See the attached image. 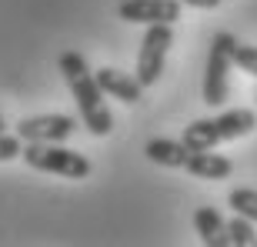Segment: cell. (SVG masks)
I'll use <instances>...</instances> for the list:
<instances>
[{"label":"cell","mask_w":257,"mask_h":247,"mask_svg":"<svg viewBox=\"0 0 257 247\" xmlns=\"http://www.w3.org/2000/svg\"><path fill=\"white\" fill-rule=\"evenodd\" d=\"M60 74H64L67 87H70V94L77 100V110H80V120L84 127L94 137H107V134L114 131V117H110V107L104 104V90L97 84V74H90V67H87L84 54H77V50H64L60 54Z\"/></svg>","instance_id":"obj_1"},{"label":"cell","mask_w":257,"mask_h":247,"mask_svg":"<svg viewBox=\"0 0 257 247\" xmlns=\"http://www.w3.org/2000/svg\"><path fill=\"white\" fill-rule=\"evenodd\" d=\"M257 127V114L247 107H234V110H224L217 117H200L191 120L184 127L181 141L191 147V151H214L217 144L224 141H237V137H247Z\"/></svg>","instance_id":"obj_2"},{"label":"cell","mask_w":257,"mask_h":247,"mask_svg":"<svg viewBox=\"0 0 257 247\" xmlns=\"http://www.w3.org/2000/svg\"><path fill=\"white\" fill-rule=\"evenodd\" d=\"M240 40L230 34V30H217L214 40H210V54H207V70H204V104L220 107L227 100V77L230 67H234V50H237Z\"/></svg>","instance_id":"obj_3"},{"label":"cell","mask_w":257,"mask_h":247,"mask_svg":"<svg viewBox=\"0 0 257 247\" xmlns=\"http://www.w3.org/2000/svg\"><path fill=\"white\" fill-rule=\"evenodd\" d=\"M20 157L34 171L60 174V177H70V181H84L90 174V161L84 154L70 151V147H60V144H27Z\"/></svg>","instance_id":"obj_4"},{"label":"cell","mask_w":257,"mask_h":247,"mask_svg":"<svg viewBox=\"0 0 257 247\" xmlns=\"http://www.w3.org/2000/svg\"><path fill=\"white\" fill-rule=\"evenodd\" d=\"M174 44V30L171 24H147L141 40V50H137V80L144 87H154L164 74V60H167V50Z\"/></svg>","instance_id":"obj_5"},{"label":"cell","mask_w":257,"mask_h":247,"mask_svg":"<svg viewBox=\"0 0 257 247\" xmlns=\"http://www.w3.org/2000/svg\"><path fill=\"white\" fill-rule=\"evenodd\" d=\"M77 131V117L70 114H40L24 117L17 124V134L24 144H64Z\"/></svg>","instance_id":"obj_6"},{"label":"cell","mask_w":257,"mask_h":247,"mask_svg":"<svg viewBox=\"0 0 257 247\" xmlns=\"http://www.w3.org/2000/svg\"><path fill=\"white\" fill-rule=\"evenodd\" d=\"M181 0H120L117 17L127 24H174L181 20Z\"/></svg>","instance_id":"obj_7"},{"label":"cell","mask_w":257,"mask_h":247,"mask_svg":"<svg viewBox=\"0 0 257 247\" xmlns=\"http://www.w3.org/2000/svg\"><path fill=\"white\" fill-rule=\"evenodd\" d=\"M97 84H100L104 94L117 97V100H124V104H137L141 94H144V84L137 77L124 74V70H114V67H100V70H97Z\"/></svg>","instance_id":"obj_8"},{"label":"cell","mask_w":257,"mask_h":247,"mask_svg":"<svg viewBox=\"0 0 257 247\" xmlns=\"http://www.w3.org/2000/svg\"><path fill=\"white\" fill-rule=\"evenodd\" d=\"M184 171L194 174V177H200V181H224V177H230L234 164H230V157H224V154L191 151V157H187V164H184Z\"/></svg>","instance_id":"obj_9"},{"label":"cell","mask_w":257,"mask_h":247,"mask_svg":"<svg viewBox=\"0 0 257 247\" xmlns=\"http://www.w3.org/2000/svg\"><path fill=\"white\" fill-rule=\"evenodd\" d=\"M194 227H197L200 240L207 247H227L230 244L227 220L217 214V207H197L194 210Z\"/></svg>","instance_id":"obj_10"},{"label":"cell","mask_w":257,"mask_h":247,"mask_svg":"<svg viewBox=\"0 0 257 247\" xmlns=\"http://www.w3.org/2000/svg\"><path fill=\"white\" fill-rule=\"evenodd\" d=\"M144 154H147V161L161 164V167H184V164H187V157H191V147H187L184 141L154 137V141H147Z\"/></svg>","instance_id":"obj_11"},{"label":"cell","mask_w":257,"mask_h":247,"mask_svg":"<svg viewBox=\"0 0 257 247\" xmlns=\"http://www.w3.org/2000/svg\"><path fill=\"white\" fill-rule=\"evenodd\" d=\"M227 234H230V244H237V247H257L254 220L244 217V214H234V220H227Z\"/></svg>","instance_id":"obj_12"},{"label":"cell","mask_w":257,"mask_h":247,"mask_svg":"<svg viewBox=\"0 0 257 247\" xmlns=\"http://www.w3.org/2000/svg\"><path fill=\"white\" fill-rule=\"evenodd\" d=\"M227 207L234 210V214H244V217H250L257 224V190H250V187H234L227 194Z\"/></svg>","instance_id":"obj_13"},{"label":"cell","mask_w":257,"mask_h":247,"mask_svg":"<svg viewBox=\"0 0 257 247\" xmlns=\"http://www.w3.org/2000/svg\"><path fill=\"white\" fill-rule=\"evenodd\" d=\"M234 64H237L244 74L257 77V47H250V44H237V50H234Z\"/></svg>","instance_id":"obj_14"},{"label":"cell","mask_w":257,"mask_h":247,"mask_svg":"<svg viewBox=\"0 0 257 247\" xmlns=\"http://www.w3.org/2000/svg\"><path fill=\"white\" fill-rule=\"evenodd\" d=\"M24 154V141H20V134H0V161H14Z\"/></svg>","instance_id":"obj_15"},{"label":"cell","mask_w":257,"mask_h":247,"mask_svg":"<svg viewBox=\"0 0 257 247\" xmlns=\"http://www.w3.org/2000/svg\"><path fill=\"white\" fill-rule=\"evenodd\" d=\"M184 7H197V10H214V7H220L224 0H181Z\"/></svg>","instance_id":"obj_16"},{"label":"cell","mask_w":257,"mask_h":247,"mask_svg":"<svg viewBox=\"0 0 257 247\" xmlns=\"http://www.w3.org/2000/svg\"><path fill=\"white\" fill-rule=\"evenodd\" d=\"M4 127H7V124H4V114H0V134H4Z\"/></svg>","instance_id":"obj_17"}]
</instances>
